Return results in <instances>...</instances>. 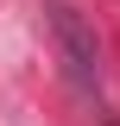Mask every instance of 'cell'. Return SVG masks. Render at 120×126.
Segmentation results:
<instances>
[{"instance_id": "obj_1", "label": "cell", "mask_w": 120, "mask_h": 126, "mask_svg": "<svg viewBox=\"0 0 120 126\" xmlns=\"http://www.w3.org/2000/svg\"><path fill=\"white\" fill-rule=\"evenodd\" d=\"M51 32H57V50H63V69H70L76 88H95L101 82V50H95V32L82 25L70 0H51Z\"/></svg>"}]
</instances>
